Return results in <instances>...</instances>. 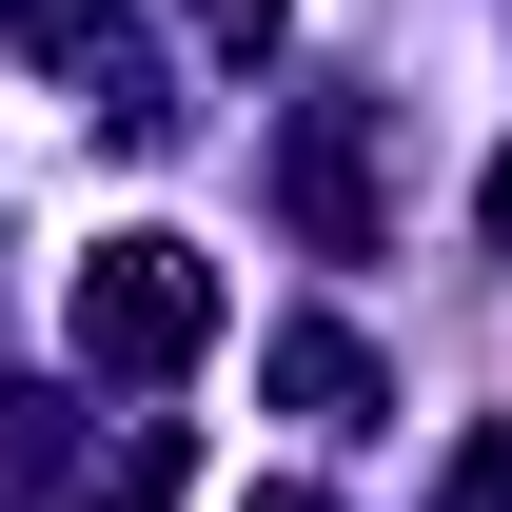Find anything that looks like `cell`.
Returning a JSON list of instances; mask_svg holds the SVG:
<instances>
[{
    "mask_svg": "<svg viewBox=\"0 0 512 512\" xmlns=\"http://www.w3.org/2000/svg\"><path fill=\"white\" fill-rule=\"evenodd\" d=\"M493 237H512V158H493Z\"/></svg>",
    "mask_w": 512,
    "mask_h": 512,
    "instance_id": "cell-9",
    "label": "cell"
},
{
    "mask_svg": "<svg viewBox=\"0 0 512 512\" xmlns=\"http://www.w3.org/2000/svg\"><path fill=\"white\" fill-rule=\"evenodd\" d=\"M434 512H512V414H493L473 453H453V493H434Z\"/></svg>",
    "mask_w": 512,
    "mask_h": 512,
    "instance_id": "cell-6",
    "label": "cell"
},
{
    "mask_svg": "<svg viewBox=\"0 0 512 512\" xmlns=\"http://www.w3.org/2000/svg\"><path fill=\"white\" fill-rule=\"evenodd\" d=\"M197 20H217V40H237V60H256V40H276V0H197Z\"/></svg>",
    "mask_w": 512,
    "mask_h": 512,
    "instance_id": "cell-7",
    "label": "cell"
},
{
    "mask_svg": "<svg viewBox=\"0 0 512 512\" xmlns=\"http://www.w3.org/2000/svg\"><path fill=\"white\" fill-rule=\"evenodd\" d=\"M237 512H335V493H237Z\"/></svg>",
    "mask_w": 512,
    "mask_h": 512,
    "instance_id": "cell-8",
    "label": "cell"
},
{
    "mask_svg": "<svg viewBox=\"0 0 512 512\" xmlns=\"http://www.w3.org/2000/svg\"><path fill=\"white\" fill-rule=\"evenodd\" d=\"M276 394H296L316 434H355V414H375V355H355L335 316H296V335H276Z\"/></svg>",
    "mask_w": 512,
    "mask_h": 512,
    "instance_id": "cell-4",
    "label": "cell"
},
{
    "mask_svg": "<svg viewBox=\"0 0 512 512\" xmlns=\"http://www.w3.org/2000/svg\"><path fill=\"white\" fill-rule=\"evenodd\" d=\"M0 20H20V60H60L99 99V138H178V99H158V60H138L119 0H0Z\"/></svg>",
    "mask_w": 512,
    "mask_h": 512,
    "instance_id": "cell-2",
    "label": "cell"
},
{
    "mask_svg": "<svg viewBox=\"0 0 512 512\" xmlns=\"http://www.w3.org/2000/svg\"><path fill=\"white\" fill-rule=\"evenodd\" d=\"M60 316H79V355H99V375H178L197 335H217V256H197V237H99Z\"/></svg>",
    "mask_w": 512,
    "mask_h": 512,
    "instance_id": "cell-1",
    "label": "cell"
},
{
    "mask_svg": "<svg viewBox=\"0 0 512 512\" xmlns=\"http://www.w3.org/2000/svg\"><path fill=\"white\" fill-rule=\"evenodd\" d=\"M0 493H60V394H0Z\"/></svg>",
    "mask_w": 512,
    "mask_h": 512,
    "instance_id": "cell-5",
    "label": "cell"
},
{
    "mask_svg": "<svg viewBox=\"0 0 512 512\" xmlns=\"http://www.w3.org/2000/svg\"><path fill=\"white\" fill-rule=\"evenodd\" d=\"M296 217H316V256H375V119L355 99L296 119Z\"/></svg>",
    "mask_w": 512,
    "mask_h": 512,
    "instance_id": "cell-3",
    "label": "cell"
}]
</instances>
